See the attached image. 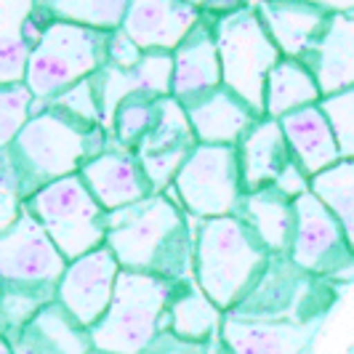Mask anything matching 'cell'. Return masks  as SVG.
Returning a JSON list of instances; mask_svg holds the SVG:
<instances>
[{
  "mask_svg": "<svg viewBox=\"0 0 354 354\" xmlns=\"http://www.w3.org/2000/svg\"><path fill=\"white\" fill-rule=\"evenodd\" d=\"M123 272L152 274L165 283H181L195 272L192 218L165 192L106 213V240Z\"/></svg>",
  "mask_w": 354,
  "mask_h": 354,
  "instance_id": "6da1fadb",
  "label": "cell"
},
{
  "mask_svg": "<svg viewBox=\"0 0 354 354\" xmlns=\"http://www.w3.org/2000/svg\"><path fill=\"white\" fill-rule=\"evenodd\" d=\"M192 218V216H189ZM195 227V280L224 315L243 301L264 274L272 253L237 218H211Z\"/></svg>",
  "mask_w": 354,
  "mask_h": 354,
  "instance_id": "7a4b0ae2",
  "label": "cell"
},
{
  "mask_svg": "<svg viewBox=\"0 0 354 354\" xmlns=\"http://www.w3.org/2000/svg\"><path fill=\"white\" fill-rule=\"evenodd\" d=\"M109 147L104 125L86 123L56 104H37L30 123L11 144L19 162L37 187L80 174V168Z\"/></svg>",
  "mask_w": 354,
  "mask_h": 354,
  "instance_id": "3957f363",
  "label": "cell"
},
{
  "mask_svg": "<svg viewBox=\"0 0 354 354\" xmlns=\"http://www.w3.org/2000/svg\"><path fill=\"white\" fill-rule=\"evenodd\" d=\"M213 19L224 88L264 118L266 75L283 59L253 6H200Z\"/></svg>",
  "mask_w": 354,
  "mask_h": 354,
  "instance_id": "277c9868",
  "label": "cell"
},
{
  "mask_svg": "<svg viewBox=\"0 0 354 354\" xmlns=\"http://www.w3.org/2000/svg\"><path fill=\"white\" fill-rule=\"evenodd\" d=\"M174 285L152 274L120 272L109 309L88 330L93 352L142 354L160 333L168 330Z\"/></svg>",
  "mask_w": 354,
  "mask_h": 354,
  "instance_id": "5b68a950",
  "label": "cell"
},
{
  "mask_svg": "<svg viewBox=\"0 0 354 354\" xmlns=\"http://www.w3.org/2000/svg\"><path fill=\"white\" fill-rule=\"evenodd\" d=\"M106 32L51 19L37 37L24 77L37 104H48L106 67Z\"/></svg>",
  "mask_w": 354,
  "mask_h": 354,
  "instance_id": "8992f818",
  "label": "cell"
},
{
  "mask_svg": "<svg viewBox=\"0 0 354 354\" xmlns=\"http://www.w3.org/2000/svg\"><path fill=\"white\" fill-rule=\"evenodd\" d=\"M24 208L40 221L67 261L104 245L106 213L88 192L80 174L40 187Z\"/></svg>",
  "mask_w": 354,
  "mask_h": 354,
  "instance_id": "52a82bcc",
  "label": "cell"
},
{
  "mask_svg": "<svg viewBox=\"0 0 354 354\" xmlns=\"http://www.w3.org/2000/svg\"><path fill=\"white\" fill-rule=\"evenodd\" d=\"M336 299V285L301 272L288 256H272L264 274L230 315L259 322L322 319Z\"/></svg>",
  "mask_w": 354,
  "mask_h": 354,
  "instance_id": "ba28073f",
  "label": "cell"
},
{
  "mask_svg": "<svg viewBox=\"0 0 354 354\" xmlns=\"http://www.w3.org/2000/svg\"><path fill=\"white\" fill-rule=\"evenodd\" d=\"M165 195L197 221L234 216L245 195L237 147L197 144Z\"/></svg>",
  "mask_w": 354,
  "mask_h": 354,
  "instance_id": "9c48e42d",
  "label": "cell"
},
{
  "mask_svg": "<svg viewBox=\"0 0 354 354\" xmlns=\"http://www.w3.org/2000/svg\"><path fill=\"white\" fill-rule=\"evenodd\" d=\"M296 205V232L288 250V259L301 272L325 283H352L354 248L336 221L312 189L293 200Z\"/></svg>",
  "mask_w": 354,
  "mask_h": 354,
  "instance_id": "30bf717a",
  "label": "cell"
},
{
  "mask_svg": "<svg viewBox=\"0 0 354 354\" xmlns=\"http://www.w3.org/2000/svg\"><path fill=\"white\" fill-rule=\"evenodd\" d=\"M67 259L32 213L21 211L0 234V280L8 285H59Z\"/></svg>",
  "mask_w": 354,
  "mask_h": 354,
  "instance_id": "8fae6325",
  "label": "cell"
},
{
  "mask_svg": "<svg viewBox=\"0 0 354 354\" xmlns=\"http://www.w3.org/2000/svg\"><path fill=\"white\" fill-rule=\"evenodd\" d=\"M120 272L123 269L106 245L91 250L67 264L56 285V301L86 330H91L109 309Z\"/></svg>",
  "mask_w": 354,
  "mask_h": 354,
  "instance_id": "7c38bea8",
  "label": "cell"
},
{
  "mask_svg": "<svg viewBox=\"0 0 354 354\" xmlns=\"http://www.w3.org/2000/svg\"><path fill=\"white\" fill-rule=\"evenodd\" d=\"M195 131L189 125L184 106L174 96L162 99L158 123L136 149V158L155 192H165L174 184L176 174L195 152Z\"/></svg>",
  "mask_w": 354,
  "mask_h": 354,
  "instance_id": "4fadbf2b",
  "label": "cell"
},
{
  "mask_svg": "<svg viewBox=\"0 0 354 354\" xmlns=\"http://www.w3.org/2000/svg\"><path fill=\"white\" fill-rule=\"evenodd\" d=\"M203 19L197 3L181 0H131L123 19L125 35L144 53H174Z\"/></svg>",
  "mask_w": 354,
  "mask_h": 354,
  "instance_id": "5bb4252c",
  "label": "cell"
},
{
  "mask_svg": "<svg viewBox=\"0 0 354 354\" xmlns=\"http://www.w3.org/2000/svg\"><path fill=\"white\" fill-rule=\"evenodd\" d=\"M80 178L96 197L104 213H115L142 203L147 197L158 195L144 174L136 152H128L109 139L102 155H96L80 168Z\"/></svg>",
  "mask_w": 354,
  "mask_h": 354,
  "instance_id": "9a60e30c",
  "label": "cell"
},
{
  "mask_svg": "<svg viewBox=\"0 0 354 354\" xmlns=\"http://www.w3.org/2000/svg\"><path fill=\"white\" fill-rule=\"evenodd\" d=\"M224 86L221 59L213 32V19L203 11V19L184 43L174 51V99L181 106L192 104Z\"/></svg>",
  "mask_w": 354,
  "mask_h": 354,
  "instance_id": "2e32d148",
  "label": "cell"
},
{
  "mask_svg": "<svg viewBox=\"0 0 354 354\" xmlns=\"http://www.w3.org/2000/svg\"><path fill=\"white\" fill-rule=\"evenodd\" d=\"M51 19L43 3L0 0V88L24 86L32 48Z\"/></svg>",
  "mask_w": 354,
  "mask_h": 354,
  "instance_id": "e0dca14e",
  "label": "cell"
},
{
  "mask_svg": "<svg viewBox=\"0 0 354 354\" xmlns=\"http://www.w3.org/2000/svg\"><path fill=\"white\" fill-rule=\"evenodd\" d=\"M322 319L312 322H259L224 315L218 338L230 354H304L317 336Z\"/></svg>",
  "mask_w": 354,
  "mask_h": 354,
  "instance_id": "ac0fdd59",
  "label": "cell"
},
{
  "mask_svg": "<svg viewBox=\"0 0 354 354\" xmlns=\"http://www.w3.org/2000/svg\"><path fill=\"white\" fill-rule=\"evenodd\" d=\"M197 144L211 147H237L261 118L230 88H216L213 93L184 106Z\"/></svg>",
  "mask_w": 354,
  "mask_h": 354,
  "instance_id": "d6986e66",
  "label": "cell"
},
{
  "mask_svg": "<svg viewBox=\"0 0 354 354\" xmlns=\"http://www.w3.org/2000/svg\"><path fill=\"white\" fill-rule=\"evenodd\" d=\"M256 11L283 59L296 62H304L330 21L322 3H256Z\"/></svg>",
  "mask_w": 354,
  "mask_h": 354,
  "instance_id": "ffe728a7",
  "label": "cell"
},
{
  "mask_svg": "<svg viewBox=\"0 0 354 354\" xmlns=\"http://www.w3.org/2000/svg\"><path fill=\"white\" fill-rule=\"evenodd\" d=\"M304 64L315 75L322 99L354 88V11L330 14L325 32L304 56Z\"/></svg>",
  "mask_w": 354,
  "mask_h": 354,
  "instance_id": "44dd1931",
  "label": "cell"
},
{
  "mask_svg": "<svg viewBox=\"0 0 354 354\" xmlns=\"http://www.w3.org/2000/svg\"><path fill=\"white\" fill-rule=\"evenodd\" d=\"M237 158H240V176L245 192L274 187L285 168L293 162L280 120L261 118L245 133V139L237 144Z\"/></svg>",
  "mask_w": 354,
  "mask_h": 354,
  "instance_id": "7402d4cb",
  "label": "cell"
},
{
  "mask_svg": "<svg viewBox=\"0 0 354 354\" xmlns=\"http://www.w3.org/2000/svg\"><path fill=\"white\" fill-rule=\"evenodd\" d=\"M280 125H283L285 142L290 147V155L309 178L319 176L322 171L341 162L336 133L319 104L288 115L280 120Z\"/></svg>",
  "mask_w": 354,
  "mask_h": 354,
  "instance_id": "603a6c76",
  "label": "cell"
},
{
  "mask_svg": "<svg viewBox=\"0 0 354 354\" xmlns=\"http://www.w3.org/2000/svg\"><path fill=\"white\" fill-rule=\"evenodd\" d=\"M234 216L259 237V243L272 256H288L296 232V205L290 197L277 192L274 187L245 192Z\"/></svg>",
  "mask_w": 354,
  "mask_h": 354,
  "instance_id": "cb8c5ba5",
  "label": "cell"
},
{
  "mask_svg": "<svg viewBox=\"0 0 354 354\" xmlns=\"http://www.w3.org/2000/svg\"><path fill=\"white\" fill-rule=\"evenodd\" d=\"M14 354H91V333L72 317L59 301L48 304L37 317L19 333L14 341Z\"/></svg>",
  "mask_w": 354,
  "mask_h": 354,
  "instance_id": "d4e9b609",
  "label": "cell"
},
{
  "mask_svg": "<svg viewBox=\"0 0 354 354\" xmlns=\"http://www.w3.org/2000/svg\"><path fill=\"white\" fill-rule=\"evenodd\" d=\"M224 312L203 293L195 274L174 285V299L168 306V330L192 344H211L218 336Z\"/></svg>",
  "mask_w": 354,
  "mask_h": 354,
  "instance_id": "484cf974",
  "label": "cell"
},
{
  "mask_svg": "<svg viewBox=\"0 0 354 354\" xmlns=\"http://www.w3.org/2000/svg\"><path fill=\"white\" fill-rule=\"evenodd\" d=\"M319 102H322V93L317 88V80L304 62L280 59L266 75L264 118L269 120H283L299 109L317 106Z\"/></svg>",
  "mask_w": 354,
  "mask_h": 354,
  "instance_id": "4316f807",
  "label": "cell"
},
{
  "mask_svg": "<svg viewBox=\"0 0 354 354\" xmlns=\"http://www.w3.org/2000/svg\"><path fill=\"white\" fill-rule=\"evenodd\" d=\"M309 189L336 216L349 245L354 248V160H341L319 176L309 178Z\"/></svg>",
  "mask_w": 354,
  "mask_h": 354,
  "instance_id": "83f0119b",
  "label": "cell"
},
{
  "mask_svg": "<svg viewBox=\"0 0 354 354\" xmlns=\"http://www.w3.org/2000/svg\"><path fill=\"white\" fill-rule=\"evenodd\" d=\"M56 301V285H8L0 293V338H14L37 317L40 309Z\"/></svg>",
  "mask_w": 354,
  "mask_h": 354,
  "instance_id": "f1b7e54d",
  "label": "cell"
},
{
  "mask_svg": "<svg viewBox=\"0 0 354 354\" xmlns=\"http://www.w3.org/2000/svg\"><path fill=\"white\" fill-rule=\"evenodd\" d=\"M128 3L131 0H53L43 6L56 21H67L109 35L123 27Z\"/></svg>",
  "mask_w": 354,
  "mask_h": 354,
  "instance_id": "f546056e",
  "label": "cell"
},
{
  "mask_svg": "<svg viewBox=\"0 0 354 354\" xmlns=\"http://www.w3.org/2000/svg\"><path fill=\"white\" fill-rule=\"evenodd\" d=\"M160 102L162 99H149V96H128L125 102L112 115V125H109V139L123 147L128 152H136L139 144L149 136V131L155 128L160 118Z\"/></svg>",
  "mask_w": 354,
  "mask_h": 354,
  "instance_id": "4dcf8cb0",
  "label": "cell"
},
{
  "mask_svg": "<svg viewBox=\"0 0 354 354\" xmlns=\"http://www.w3.org/2000/svg\"><path fill=\"white\" fill-rule=\"evenodd\" d=\"M37 187L32 176L27 174V168L19 162L17 152L8 147V149H0V234L14 227L27 200L35 195Z\"/></svg>",
  "mask_w": 354,
  "mask_h": 354,
  "instance_id": "1f68e13d",
  "label": "cell"
},
{
  "mask_svg": "<svg viewBox=\"0 0 354 354\" xmlns=\"http://www.w3.org/2000/svg\"><path fill=\"white\" fill-rule=\"evenodd\" d=\"M35 109V96L27 86H6L0 88V149H8L17 136L30 123Z\"/></svg>",
  "mask_w": 354,
  "mask_h": 354,
  "instance_id": "d6a6232c",
  "label": "cell"
},
{
  "mask_svg": "<svg viewBox=\"0 0 354 354\" xmlns=\"http://www.w3.org/2000/svg\"><path fill=\"white\" fill-rule=\"evenodd\" d=\"M328 123L336 133L341 160H354V88H346L319 102Z\"/></svg>",
  "mask_w": 354,
  "mask_h": 354,
  "instance_id": "836d02e7",
  "label": "cell"
},
{
  "mask_svg": "<svg viewBox=\"0 0 354 354\" xmlns=\"http://www.w3.org/2000/svg\"><path fill=\"white\" fill-rule=\"evenodd\" d=\"M144 51L125 35L123 30H115L109 32V40H106V64L115 67V70L131 72L142 64Z\"/></svg>",
  "mask_w": 354,
  "mask_h": 354,
  "instance_id": "e575fe53",
  "label": "cell"
},
{
  "mask_svg": "<svg viewBox=\"0 0 354 354\" xmlns=\"http://www.w3.org/2000/svg\"><path fill=\"white\" fill-rule=\"evenodd\" d=\"M142 354H208V344H192V341H184V338L174 336L171 330H165Z\"/></svg>",
  "mask_w": 354,
  "mask_h": 354,
  "instance_id": "d590c367",
  "label": "cell"
},
{
  "mask_svg": "<svg viewBox=\"0 0 354 354\" xmlns=\"http://www.w3.org/2000/svg\"><path fill=\"white\" fill-rule=\"evenodd\" d=\"M0 354H14V346H11V341L0 338Z\"/></svg>",
  "mask_w": 354,
  "mask_h": 354,
  "instance_id": "8d00e7d4",
  "label": "cell"
},
{
  "mask_svg": "<svg viewBox=\"0 0 354 354\" xmlns=\"http://www.w3.org/2000/svg\"><path fill=\"white\" fill-rule=\"evenodd\" d=\"M0 293H3V280H0Z\"/></svg>",
  "mask_w": 354,
  "mask_h": 354,
  "instance_id": "74e56055",
  "label": "cell"
},
{
  "mask_svg": "<svg viewBox=\"0 0 354 354\" xmlns=\"http://www.w3.org/2000/svg\"><path fill=\"white\" fill-rule=\"evenodd\" d=\"M349 354H354V346H352V349H349Z\"/></svg>",
  "mask_w": 354,
  "mask_h": 354,
  "instance_id": "f35d334b",
  "label": "cell"
},
{
  "mask_svg": "<svg viewBox=\"0 0 354 354\" xmlns=\"http://www.w3.org/2000/svg\"><path fill=\"white\" fill-rule=\"evenodd\" d=\"M91 354H104V352H91Z\"/></svg>",
  "mask_w": 354,
  "mask_h": 354,
  "instance_id": "ab89813d",
  "label": "cell"
}]
</instances>
